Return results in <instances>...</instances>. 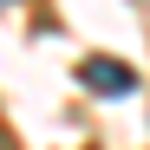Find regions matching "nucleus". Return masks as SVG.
Segmentation results:
<instances>
[{
    "label": "nucleus",
    "instance_id": "obj_1",
    "mask_svg": "<svg viewBox=\"0 0 150 150\" xmlns=\"http://www.w3.org/2000/svg\"><path fill=\"white\" fill-rule=\"evenodd\" d=\"M79 79H85L98 98H124V91L137 85V72L124 65V59H85V65H79Z\"/></svg>",
    "mask_w": 150,
    "mask_h": 150
},
{
    "label": "nucleus",
    "instance_id": "obj_2",
    "mask_svg": "<svg viewBox=\"0 0 150 150\" xmlns=\"http://www.w3.org/2000/svg\"><path fill=\"white\" fill-rule=\"evenodd\" d=\"M0 150H20V144H13V137H7V131H0Z\"/></svg>",
    "mask_w": 150,
    "mask_h": 150
}]
</instances>
